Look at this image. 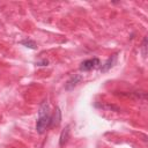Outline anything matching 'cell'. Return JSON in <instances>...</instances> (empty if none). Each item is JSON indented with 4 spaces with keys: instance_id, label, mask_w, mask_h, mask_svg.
I'll return each instance as SVG.
<instances>
[{
    "instance_id": "cell-1",
    "label": "cell",
    "mask_w": 148,
    "mask_h": 148,
    "mask_svg": "<svg viewBox=\"0 0 148 148\" xmlns=\"http://www.w3.org/2000/svg\"><path fill=\"white\" fill-rule=\"evenodd\" d=\"M51 124V112H50V105L47 101H44L38 109V118L36 121V131L39 134H43L46 128L50 127Z\"/></svg>"
},
{
    "instance_id": "cell-2",
    "label": "cell",
    "mask_w": 148,
    "mask_h": 148,
    "mask_svg": "<svg viewBox=\"0 0 148 148\" xmlns=\"http://www.w3.org/2000/svg\"><path fill=\"white\" fill-rule=\"evenodd\" d=\"M99 64H101V61L98 58H91V59H87V60L82 61L79 68L82 72H88V71H91V69L98 67Z\"/></svg>"
},
{
    "instance_id": "cell-3",
    "label": "cell",
    "mask_w": 148,
    "mask_h": 148,
    "mask_svg": "<svg viewBox=\"0 0 148 148\" xmlns=\"http://www.w3.org/2000/svg\"><path fill=\"white\" fill-rule=\"evenodd\" d=\"M82 79H83V76H82L81 74H73V75L66 81V83H65V90H67V91L73 90V89L82 81Z\"/></svg>"
},
{
    "instance_id": "cell-4",
    "label": "cell",
    "mask_w": 148,
    "mask_h": 148,
    "mask_svg": "<svg viewBox=\"0 0 148 148\" xmlns=\"http://www.w3.org/2000/svg\"><path fill=\"white\" fill-rule=\"evenodd\" d=\"M69 136H71V126L69 125H66V127L61 131L60 133V138H59V146L60 147H64L68 140H69Z\"/></svg>"
},
{
    "instance_id": "cell-5",
    "label": "cell",
    "mask_w": 148,
    "mask_h": 148,
    "mask_svg": "<svg viewBox=\"0 0 148 148\" xmlns=\"http://www.w3.org/2000/svg\"><path fill=\"white\" fill-rule=\"evenodd\" d=\"M116 60H117V54H112V56H111V57H109V58L106 59V61L102 65V67L99 68V71H101L102 73L108 72V71H109V69L114 65Z\"/></svg>"
},
{
    "instance_id": "cell-6",
    "label": "cell",
    "mask_w": 148,
    "mask_h": 148,
    "mask_svg": "<svg viewBox=\"0 0 148 148\" xmlns=\"http://www.w3.org/2000/svg\"><path fill=\"white\" fill-rule=\"evenodd\" d=\"M60 121H61V111L57 106L56 110H54V112H53V114H51V124H50V126L51 127L58 126L60 124Z\"/></svg>"
},
{
    "instance_id": "cell-7",
    "label": "cell",
    "mask_w": 148,
    "mask_h": 148,
    "mask_svg": "<svg viewBox=\"0 0 148 148\" xmlns=\"http://www.w3.org/2000/svg\"><path fill=\"white\" fill-rule=\"evenodd\" d=\"M21 44H22L23 46L28 47V49H31V50H36V49H37V44H36V42L32 40V39H30V38H25V39L21 40Z\"/></svg>"
},
{
    "instance_id": "cell-8",
    "label": "cell",
    "mask_w": 148,
    "mask_h": 148,
    "mask_svg": "<svg viewBox=\"0 0 148 148\" xmlns=\"http://www.w3.org/2000/svg\"><path fill=\"white\" fill-rule=\"evenodd\" d=\"M141 52H142V56L146 58V56H147V37H143L142 45H141Z\"/></svg>"
},
{
    "instance_id": "cell-9",
    "label": "cell",
    "mask_w": 148,
    "mask_h": 148,
    "mask_svg": "<svg viewBox=\"0 0 148 148\" xmlns=\"http://www.w3.org/2000/svg\"><path fill=\"white\" fill-rule=\"evenodd\" d=\"M36 65H37V66H47V65H49V61L45 59V60H42V61H37Z\"/></svg>"
}]
</instances>
